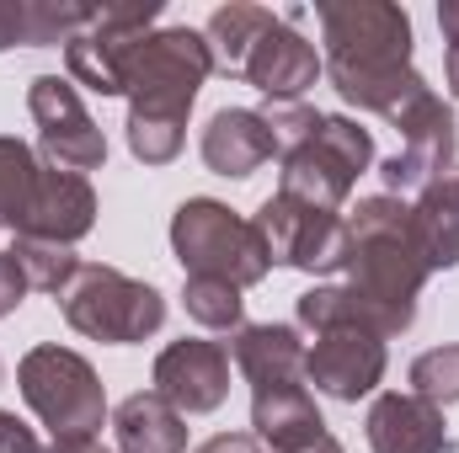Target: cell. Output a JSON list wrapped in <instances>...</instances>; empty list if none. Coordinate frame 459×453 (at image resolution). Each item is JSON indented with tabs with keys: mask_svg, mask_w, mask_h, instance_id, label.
Listing matches in <instances>:
<instances>
[{
	"mask_svg": "<svg viewBox=\"0 0 459 453\" xmlns=\"http://www.w3.org/2000/svg\"><path fill=\"white\" fill-rule=\"evenodd\" d=\"M305 357L310 346L299 341L294 326H240L235 331V368L246 373L251 395L305 384Z\"/></svg>",
	"mask_w": 459,
	"mask_h": 453,
	"instance_id": "ac0fdd59",
	"label": "cell"
},
{
	"mask_svg": "<svg viewBox=\"0 0 459 453\" xmlns=\"http://www.w3.org/2000/svg\"><path fill=\"white\" fill-rule=\"evenodd\" d=\"M48 453H113V449H102L97 438H75V443H54Z\"/></svg>",
	"mask_w": 459,
	"mask_h": 453,
	"instance_id": "836d02e7",
	"label": "cell"
},
{
	"mask_svg": "<svg viewBox=\"0 0 459 453\" xmlns=\"http://www.w3.org/2000/svg\"><path fill=\"white\" fill-rule=\"evenodd\" d=\"M267 453V449H262ZM305 453H342V443H337V438H332V432H326V438H321V443H316V449H305Z\"/></svg>",
	"mask_w": 459,
	"mask_h": 453,
	"instance_id": "d590c367",
	"label": "cell"
},
{
	"mask_svg": "<svg viewBox=\"0 0 459 453\" xmlns=\"http://www.w3.org/2000/svg\"><path fill=\"white\" fill-rule=\"evenodd\" d=\"M16 384H22V400L38 411V422L54 432V443L97 438L108 422V389L97 368L70 346H32L16 363Z\"/></svg>",
	"mask_w": 459,
	"mask_h": 453,
	"instance_id": "277c9868",
	"label": "cell"
},
{
	"mask_svg": "<svg viewBox=\"0 0 459 453\" xmlns=\"http://www.w3.org/2000/svg\"><path fill=\"white\" fill-rule=\"evenodd\" d=\"M198 453H262V443L251 432H220V438L198 443Z\"/></svg>",
	"mask_w": 459,
	"mask_h": 453,
	"instance_id": "1f68e13d",
	"label": "cell"
},
{
	"mask_svg": "<svg viewBox=\"0 0 459 453\" xmlns=\"http://www.w3.org/2000/svg\"><path fill=\"white\" fill-rule=\"evenodd\" d=\"M444 70H449V91H455V102H459V48H449V64Z\"/></svg>",
	"mask_w": 459,
	"mask_h": 453,
	"instance_id": "e575fe53",
	"label": "cell"
},
{
	"mask_svg": "<svg viewBox=\"0 0 459 453\" xmlns=\"http://www.w3.org/2000/svg\"><path fill=\"white\" fill-rule=\"evenodd\" d=\"M347 288L358 299H368L385 321L390 337L411 331L417 321V299H422V283L433 278L411 245V229H406V198H363L352 214H347Z\"/></svg>",
	"mask_w": 459,
	"mask_h": 453,
	"instance_id": "3957f363",
	"label": "cell"
},
{
	"mask_svg": "<svg viewBox=\"0 0 459 453\" xmlns=\"http://www.w3.org/2000/svg\"><path fill=\"white\" fill-rule=\"evenodd\" d=\"M0 384H5V363H0Z\"/></svg>",
	"mask_w": 459,
	"mask_h": 453,
	"instance_id": "8d00e7d4",
	"label": "cell"
},
{
	"mask_svg": "<svg viewBox=\"0 0 459 453\" xmlns=\"http://www.w3.org/2000/svg\"><path fill=\"white\" fill-rule=\"evenodd\" d=\"M438 27H444V43L459 48V0H444L438 5Z\"/></svg>",
	"mask_w": 459,
	"mask_h": 453,
	"instance_id": "d6a6232c",
	"label": "cell"
},
{
	"mask_svg": "<svg viewBox=\"0 0 459 453\" xmlns=\"http://www.w3.org/2000/svg\"><path fill=\"white\" fill-rule=\"evenodd\" d=\"M406 379H411V395L433 400L438 411H444V406H459V341L422 352V357L411 363Z\"/></svg>",
	"mask_w": 459,
	"mask_h": 453,
	"instance_id": "4316f807",
	"label": "cell"
},
{
	"mask_svg": "<svg viewBox=\"0 0 459 453\" xmlns=\"http://www.w3.org/2000/svg\"><path fill=\"white\" fill-rule=\"evenodd\" d=\"M321 38H326V75L337 97L379 113L385 123H406L433 86L411 70V16L390 0H321Z\"/></svg>",
	"mask_w": 459,
	"mask_h": 453,
	"instance_id": "6da1fadb",
	"label": "cell"
},
{
	"mask_svg": "<svg viewBox=\"0 0 459 453\" xmlns=\"http://www.w3.org/2000/svg\"><path fill=\"white\" fill-rule=\"evenodd\" d=\"M251 438L267 453H305L326 438V416L305 384L251 395Z\"/></svg>",
	"mask_w": 459,
	"mask_h": 453,
	"instance_id": "d6986e66",
	"label": "cell"
},
{
	"mask_svg": "<svg viewBox=\"0 0 459 453\" xmlns=\"http://www.w3.org/2000/svg\"><path fill=\"white\" fill-rule=\"evenodd\" d=\"M273 21H278V11L251 5V0H230V5H220V11L209 16V27H204V43H209L214 70H220V75H246L251 48L262 43V32H267Z\"/></svg>",
	"mask_w": 459,
	"mask_h": 453,
	"instance_id": "7402d4cb",
	"label": "cell"
},
{
	"mask_svg": "<svg viewBox=\"0 0 459 453\" xmlns=\"http://www.w3.org/2000/svg\"><path fill=\"white\" fill-rule=\"evenodd\" d=\"M278 192L283 198H299L310 209H326V214H342V203L352 198L358 176L374 166V139L368 128H358L342 113H321L316 133L305 144H294L283 160H278Z\"/></svg>",
	"mask_w": 459,
	"mask_h": 453,
	"instance_id": "8992f818",
	"label": "cell"
},
{
	"mask_svg": "<svg viewBox=\"0 0 459 453\" xmlns=\"http://www.w3.org/2000/svg\"><path fill=\"white\" fill-rule=\"evenodd\" d=\"M385 341L368 337V331H326L316 337L310 357H305V384H316L326 400H342L358 406L363 395L379 389L385 379Z\"/></svg>",
	"mask_w": 459,
	"mask_h": 453,
	"instance_id": "4fadbf2b",
	"label": "cell"
},
{
	"mask_svg": "<svg viewBox=\"0 0 459 453\" xmlns=\"http://www.w3.org/2000/svg\"><path fill=\"white\" fill-rule=\"evenodd\" d=\"M455 150H459V123L449 113V102L433 91L417 113L401 123V155H390L379 166L385 198H417L428 182H438L455 166Z\"/></svg>",
	"mask_w": 459,
	"mask_h": 453,
	"instance_id": "8fae6325",
	"label": "cell"
},
{
	"mask_svg": "<svg viewBox=\"0 0 459 453\" xmlns=\"http://www.w3.org/2000/svg\"><path fill=\"white\" fill-rule=\"evenodd\" d=\"M11 256H16V267H22L27 288L54 294V299H59V294L70 288V278L81 272L75 245H54V240H32V235H16V240H11Z\"/></svg>",
	"mask_w": 459,
	"mask_h": 453,
	"instance_id": "cb8c5ba5",
	"label": "cell"
},
{
	"mask_svg": "<svg viewBox=\"0 0 459 453\" xmlns=\"http://www.w3.org/2000/svg\"><path fill=\"white\" fill-rule=\"evenodd\" d=\"M171 251L187 278H225L235 288H251L273 272L256 225L230 214L214 198H187L171 214Z\"/></svg>",
	"mask_w": 459,
	"mask_h": 453,
	"instance_id": "5b68a950",
	"label": "cell"
},
{
	"mask_svg": "<svg viewBox=\"0 0 459 453\" xmlns=\"http://www.w3.org/2000/svg\"><path fill=\"white\" fill-rule=\"evenodd\" d=\"M117 453H187V416L166 406L155 389L128 395L113 411Z\"/></svg>",
	"mask_w": 459,
	"mask_h": 453,
	"instance_id": "44dd1931",
	"label": "cell"
},
{
	"mask_svg": "<svg viewBox=\"0 0 459 453\" xmlns=\"http://www.w3.org/2000/svg\"><path fill=\"white\" fill-rule=\"evenodd\" d=\"M32 288H27V278H22V267H16V256L11 251H0V321L27 299Z\"/></svg>",
	"mask_w": 459,
	"mask_h": 453,
	"instance_id": "f1b7e54d",
	"label": "cell"
},
{
	"mask_svg": "<svg viewBox=\"0 0 459 453\" xmlns=\"http://www.w3.org/2000/svg\"><path fill=\"white\" fill-rule=\"evenodd\" d=\"M182 304H187V315L204 331H240L246 299H240V288L225 283V278H187L182 283Z\"/></svg>",
	"mask_w": 459,
	"mask_h": 453,
	"instance_id": "484cf974",
	"label": "cell"
},
{
	"mask_svg": "<svg viewBox=\"0 0 459 453\" xmlns=\"http://www.w3.org/2000/svg\"><path fill=\"white\" fill-rule=\"evenodd\" d=\"M411 203H428V209H449V214H459V160L438 176V182H428Z\"/></svg>",
	"mask_w": 459,
	"mask_h": 453,
	"instance_id": "4dcf8cb0",
	"label": "cell"
},
{
	"mask_svg": "<svg viewBox=\"0 0 459 453\" xmlns=\"http://www.w3.org/2000/svg\"><path fill=\"white\" fill-rule=\"evenodd\" d=\"M0 453H43L38 432H32L16 411H0Z\"/></svg>",
	"mask_w": 459,
	"mask_h": 453,
	"instance_id": "f546056e",
	"label": "cell"
},
{
	"mask_svg": "<svg viewBox=\"0 0 459 453\" xmlns=\"http://www.w3.org/2000/svg\"><path fill=\"white\" fill-rule=\"evenodd\" d=\"M38 176H43V166H38L32 144L0 133V229L22 235L27 209H32V192H38Z\"/></svg>",
	"mask_w": 459,
	"mask_h": 453,
	"instance_id": "603a6c76",
	"label": "cell"
},
{
	"mask_svg": "<svg viewBox=\"0 0 459 453\" xmlns=\"http://www.w3.org/2000/svg\"><path fill=\"white\" fill-rule=\"evenodd\" d=\"M368 449L374 453H449V422L433 400L385 389L368 406Z\"/></svg>",
	"mask_w": 459,
	"mask_h": 453,
	"instance_id": "9a60e30c",
	"label": "cell"
},
{
	"mask_svg": "<svg viewBox=\"0 0 459 453\" xmlns=\"http://www.w3.org/2000/svg\"><path fill=\"white\" fill-rule=\"evenodd\" d=\"M214 75L209 43L193 27H160L144 43H134L123 70L128 97V150L144 166H171L187 139V113Z\"/></svg>",
	"mask_w": 459,
	"mask_h": 453,
	"instance_id": "7a4b0ae2",
	"label": "cell"
},
{
	"mask_svg": "<svg viewBox=\"0 0 459 453\" xmlns=\"http://www.w3.org/2000/svg\"><path fill=\"white\" fill-rule=\"evenodd\" d=\"M97 16H102V5H86V0H0V54L70 43Z\"/></svg>",
	"mask_w": 459,
	"mask_h": 453,
	"instance_id": "ffe728a7",
	"label": "cell"
},
{
	"mask_svg": "<svg viewBox=\"0 0 459 453\" xmlns=\"http://www.w3.org/2000/svg\"><path fill=\"white\" fill-rule=\"evenodd\" d=\"M150 384L182 416H209V411L225 406V395H230V346L225 341H204V337L171 341L155 357Z\"/></svg>",
	"mask_w": 459,
	"mask_h": 453,
	"instance_id": "7c38bea8",
	"label": "cell"
},
{
	"mask_svg": "<svg viewBox=\"0 0 459 453\" xmlns=\"http://www.w3.org/2000/svg\"><path fill=\"white\" fill-rule=\"evenodd\" d=\"M406 229H411V245H417L428 272L459 267V214L428 209V203H406Z\"/></svg>",
	"mask_w": 459,
	"mask_h": 453,
	"instance_id": "d4e9b609",
	"label": "cell"
},
{
	"mask_svg": "<svg viewBox=\"0 0 459 453\" xmlns=\"http://www.w3.org/2000/svg\"><path fill=\"white\" fill-rule=\"evenodd\" d=\"M321 54H316V43L294 27V21H273L267 32H262V43L251 48V59H246V75L240 81H251L267 102H299L316 81H321Z\"/></svg>",
	"mask_w": 459,
	"mask_h": 453,
	"instance_id": "5bb4252c",
	"label": "cell"
},
{
	"mask_svg": "<svg viewBox=\"0 0 459 453\" xmlns=\"http://www.w3.org/2000/svg\"><path fill=\"white\" fill-rule=\"evenodd\" d=\"M267 128H273V139H278V160L294 150V144H305L310 133H316V123L321 113L316 107H305V102H267Z\"/></svg>",
	"mask_w": 459,
	"mask_h": 453,
	"instance_id": "83f0119b",
	"label": "cell"
},
{
	"mask_svg": "<svg viewBox=\"0 0 459 453\" xmlns=\"http://www.w3.org/2000/svg\"><path fill=\"white\" fill-rule=\"evenodd\" d=\"M160 16V0H134V5H102V16L75 32L65 43V70L75 86L97 91V97H123V70H128V54L134 43L150 38Z\"/></svg>",
	"mask_w": 459,
	"mask_h": 453,
	"instance_id": "30bf717a",
	"label": "cell"
},
{
	"mask_svg": "<svg viewBox=\"0 0 459 453\" xmlns=\"http://www.w3.org/2000/svg\"><path fill=\"white\" fill-rule=\"evenodd\" d=\"M91 225H97V192H91V182L75 176V171H54V166H43L22 235H32V240H54V245H75V240L91 235Z\"/></svg>",
	"mask_w": 459,
	"mask_h": 453,
	"instance_id": "2e32d148",
	"label": "cell"
},
{
	"mask_svg": "<svg viewBox=\"0 0 459 453\" xmlns=\"http://www.w3.org/2000/svg\"><path fill=\"white\" fill-rule=\"evenodd\" d=\"M251 225L262 235L273 267H294V272H342L347 267V219L342 214H326V209H310L299 198L273 192L251 214Z\"/></svg>",
	"mask_w": 459,
	"mask_h": 453,
	"instance_id": "ba28073f",
	"label": "cell"
},
{
	"mask_svg": "<svg viewBox=\"0 0 459 453\" xmlns=\"http://www.w3.org/2000/svg\"><path fill=\"white\" fill-rule=\"evenodd\" d=\"M27 113L38 123V150L54 171H97L108 160V139L97 128V117L86 113L81 91L70 75H32L27 86Z\"/></svg>",
	"mask_w": 459,
	"mask_h": 453,
	"instance_id": "9c48e42d",
	"label": "cell"
},
{
	"mask_svg": "<svg viewBox=\"0 0 459 453\" xmlns=\"http://www.w3.org/2000/svg\"><path fill=\"white\" fill-rule=\"evenodd\" d=\"M273 155H278V139H273L267 117L256 113V107H220V113L209 117V128H204V166L214 176L246 182Z\"/></svg>",
	"mask_w": 459,
	"mask_h": 453,
	"instance_id": "e0dca14e",
	"label": "cell"
},
{
	"mask_svg": "<svg viewBox=\"0 0 459 453\" xmlns=\"http://www.w3.org/2000/svg\"><path fill=\"white\" fill-rule=\"evenodd\" d=\"M59 310H65L70 331L91 341H113V346H134L166 326V299L150 283H139L117 267H97V261H81V272L59 294Z\"/></svg>",
	"mask_w": 459,
	"mask_h": 453,
	"instance_id": "52a82bcc",
	"label": "cell"
}]
</instances>
